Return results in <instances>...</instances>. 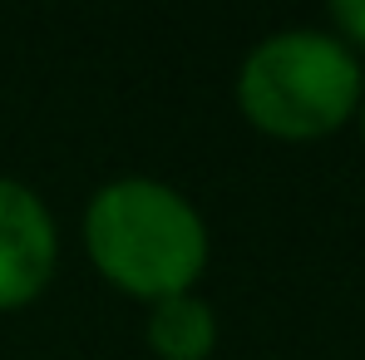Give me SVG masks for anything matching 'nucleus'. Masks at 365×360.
Here are the masks:
<instances>
[{"label":"nucleus","mask_w":365,"mask_h":360,"mask_svg":"<svg viewBox=\"0 0 365 360\" xmlns=\"http://www.w3.org/2000/svg\"><path fill=\"white\" fill-rule=\"evenodd\" d=\"M84 252L114 292L153 306L197 287L212 257V237L202 212L173 182L133 173V178L104 182L89 197Z\"/></svg>","instance_id":"f257e3e1"},{"label":"nucleus","mask_w":365,"mask_h":360,"mask_svg":"<svg viewBox=\"0 0 365 360\" xmlns=\"http://www.w3.org/2000/svg\"><path fill=\"white\" fill-rule=\"evenodd\" d=\"M361 60L331 30H277L247 50L237 69L242 119L282 143L331 138L361 114Z\"/></svg>","instance_id":"f03ea898"},{"label":"nucleus","mask_w":365,"mask_h":360,"mask_svg":"<svg viewBox=\"0 0 365 360\" xmlns=\"http://www.w3.org/2000/svg\"><path fill=\"white\" fill-rule=\"evenodd\" d=\"M60 232L35 187L0 178V311H20L55 282Z\"/></svg>","instance_id":"7ed1b4c3"},{"label":"nucleus","mask_w":365,"mask_h":360,"mask_svg":"<svg viewBox=\"0 0 365 360\" xmlns=\"http://www.w3.org/2000/svg\"><path fill=\"white\" fill-rule=\"evenodd\" d=\"M143 341L153 360H212L217 351V311L197 292L163 297L143 316Z\"/></svg>","instance_id":"20e7f679"},{"label":"nucleus","mask_w":365,"mask_h":360,"mask_svg":"<svg viewBox=\"0 0 365 360\" xmlns=\"http://www.w3.org/2000/svg\"><path fill=\"white\" fill-rule=\"evenodd\" d=\"M326 20H331V35L356 55H365V0H331L326 5Z\"/></svg>","instance_id":"39448f33"},{"label":"nucleus","mask_w":365,"mask_h":360,"mask_svg":"<svg viewBox=\"0 0 365 360\" xmlns=\"http://www.w3.org/2000/svg\"><path fill=\"white\" fill-rule=\"evenodd\" d=\"M356 119H361V133H365V94H361V114H356Z\"/></svg>","instance_id":"423d86ee"}]
</instances>
